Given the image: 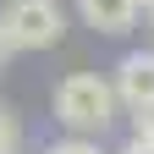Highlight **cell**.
I'll return each instance as SVG.
<instances>
[{"mask_svg": "<svg viewBox=\"0 0 154 154\" xmlns=\"http://www.w3.org/2000/svg\"><path fill=\"white\" fill-rule=\"evenodd\" d=\"M110 88H116V105H127L132 116H138V110H154V55H149V50L121 55Z\"/></svg>", "mask_w": 154, "mask_h": 154, "instance_id": "obj_3", "label": "cell"}, {"mask_svg": "<svg viewBox=\"0 0 154 154\" xmlns=\"http://www.w3.org/2000/svg\"><path fill=\"white\" fill-rule=\"evenodd\" d=\"M55 121H61L72 138H99L116 121V88L99 72H72L55 83Z\"/></svg>", "mask_w": 154, "mask_h": 154, "instance_id": "obj_1", "label": "cell"}, {"mask_svg": "<svg viewBox=\"0 0 154 154\" xmlns=\"http://www.w3.org/2000/svg\"><path fill=\"white\" fill-rule=\"evenodd\" d=\"M149 28H154V0H149Z\"/></svg>", "mask_w": 154, "mask_h": 154, "instance_id": "obj_10", "label": "cell"}, {"mask_svg": "<svg viewBox=\"0 0 154 154\" xmlns=\"http://www.w3.org/2000/svg\"><path fill=\"white\" fill-rule=\"evenodd\" d=\"M17 143H22V127L11 110H0V154H17Z\"/></svg>", "mask_w": 154, "mask_h": 154, "instance_id": "obj_5", "label": "cell"}, {"mask_svg": "<svg viewBox=\"0 0 154 154\" xmlns=\"http://www.w3.org/2000/svg\"><path fill=\"white\" fill-rule=\"evenodd\" d=\"M0 28L11 33L17 50H50V44H61L66 17H61L55 0H11V6L0 11Z\"/></svg>", "mask_w": 154, "mask_h": 154, "instance_id": "obj_2", "label": "cell"}, {"mask_svg": "<svg viewBox=\"0 0 154 154\" xmlns=\"http://www.w3.org/2000/svg\"><path fill=\"white\" fill-rule=\"evenodd\" d=\"M44 154H105V149L94 143V138H61V143H50Z\"/></svg>", "mask_w": 154, "mask_h": 154, "instance_id": "obj_6", "label": "cell"}, {"mask_svg": "<svg viewBox=\"0 0 154 154\" xmlns=\"http://www.w3.org/2000/svg\"><path fill=\"white\" fill-rule=\"evenodd\" d=\"M132 138H154V110H138V116H132Z\"/></svg>", "mask_w": 154, "mask_h": 154, "instance_id": "obj_7", "label": "cell"}, {"mask_svg": "<svg viewBox=\"0 0 154 154\" xmlns=\"http://www.w3.org/2000/svg\"><path fill=\"white\" fill-rule=\"evenodd\" d=\"M11 50H17V44H11V33L0 28V61H11Z\"/></svg>", "mask_w": 154, "mask_h": 154, "instance_id": "obj_9", "label": "cell"}, {"mask_svg": "<svg viewBox=\"0 0 154 154\" xmlns=\"http://www.w3.org/2000/svg\"><path fill=\"white\" fill-rule=\"evenodd\" d=\"M121 154H154V138H127Z\"/></svg>", "mask_w": 154, "mask_h": 154, "instance_id": "obj_8", "label": "cell"}, {"mask_svg": "<svg viewBox=\"0 0 154 154\" xmlns=\"http://www.w3.org/2000/svg\"><path fill=\"white\" fill-rule=\"evenodd\" d=\"M138 11H143V0H77V17L99 33H127L138 22Z\"/></svg>", "mask_w": 154, "mask_h": 154, "instance_id": "obj_4", "label": "cell"}]
</instances>
